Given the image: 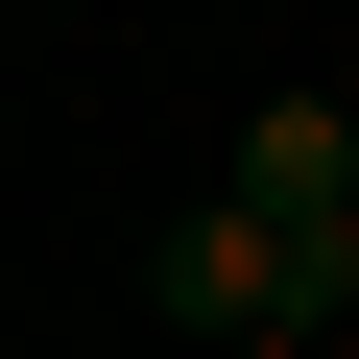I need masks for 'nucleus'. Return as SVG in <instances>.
<instances>
[{
  "mask_svg": "<svg viewBox=\"0 0 359 359\" xmlns=\"http://www.w3.org/2000/svg\"><path fill=\"white\" fill-rule=\"evenodd\" d=\"M240 359H311V335H240Z\"/></svg>",
  "mask_w": 359,
  "mask_h": 359,
  "instance_id": "3",
  "label": "nucleus"
},
{
  "mask_svg": "<svg viewBox=\"0 0 359 359\" xmlns=\"http://www.w3.org/2000/svg\"><path fill=\"white\" fill-rule=\"evenodd\" d=\"M144 311H168V335H192V359H240V335H335L359 287H311V264H287V240H264V216L216 192L192 240H168V264H144Z\"/></svg>",
  "mask_w": 359,
  "mask_h": 359,
  "instance_id": "1",
  "label": "nucleus"
},
{
  "mask_svg": "<svg viewBox=\"0 0 359 359\" xmlns=\"http://www.w3.org/2000/svg\"><path fill=\"white\" fill-rule=\"evenodd\" d=\"M240 216H264L311 287H359V96H264V120H240Z\"/></svg>",
  "mask_w": 359,
  "mask_h": 359,
  "instance_id": "2",
  "label": "nucleus"
}]
</instances>
